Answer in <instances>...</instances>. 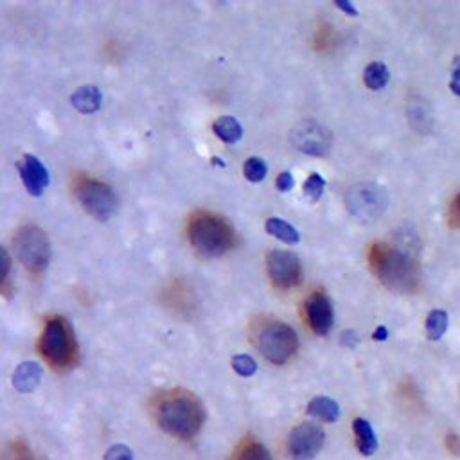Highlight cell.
Listing matches in <instances>:
<instances>
[{"instance_id":"5bb4252c","label":"cell","mask_w":460,"mask_h":460,"mask_svg":"<svg viewBox=\"0 0 460 460\" xmlns=\"http://www.w3.org/2000/svg\"><path fill=\"white\" fill-rule=\"evenodd\" d=\"M42 367L36 362H24L15 369L13 387L18 392H33L42 381Z\"/></svg>"},{"instance_id":"ffe728a7","label":"cell","mask_w":460,"mask_h":460,"mask_svg":"<svg viewBox=\"0 0 460 460\" xmlns=\"http://www.w3.org/2000/svg\"><path fill=\"white\" fill-rule=\"evenodd\" d=\"M390 79V70L381 61H372L363 70V82L369 90H383Z\"/></svg>"},{"instance_id":"ba28073f","label":"cell","mask_w":460,"mask_h":460,"mask_svg":"<svg viewBox=\"0 0 460 460\" xmlns=\"http://www.w3.org/2000/svg\"><path fill=\"white\" fill-rule=\"evenodd\" d=\"M325 434L319 424L302 422L293 428L288 437V457L291 460H313L324 447Z\"/></svg>"},{"instance_id":"277c9868","label":"cell","mask_w":460,"mask_h":460,"mask_svg":"<svg viewBox=\"0 0 460 460\" xmlns=\"http://www.w3.org/2000/svg\"><path fill=\"white\" fill-rule=\"evenodd\" d=\"M256 345L264 358L272 363H286L297 353V332L284 322L268 320L256 331Z\"/></svg>"},{"instance_id":"4dcf8cb0","label":"cell","mask_w":460,"mask_h":460,"mask_svg":"<svg viewBox=\"0 0 460 460\" xmlns=\"http://www.w3.org/2000/svg\"><path fill=\"white\" fill-rule=\"evenodd\" d=\"M340 344L344 345V347H356V345L360 344V337L356 335V331H353V329H347L345 332H342Z\"/></svg>"},{"instance_id":"30bf717a","label":"cell","mask_w":460,"mask_h":460,"mask_svg":"<svg viewBox=\"0 0 460 460\" xmlns=\"http://www.w3.org/2000/svg\"><path fill=\"white\" fill-rule=\"evenodd\" d=\"M291 142L302 153L319 157V155L328 153V149L331 148V133L328 132V128L320 126L319 123L306 121V123L298 124L297 128L293 130Z\"/></svg>"},{"instance_id":"e575fe53","label":"cell","mask_w":460,"mask_h":460,"mask_svg":"<svg viewBox=\"0 0 460 460\" xmlns=\"http://www.w3.org/2000/svg\"><path fill=\"white\" fill-rule=\"evenodd\" d=\"M453 216L457 217V222L460 223V192L457 194L455 198V204H453Z\"/></svg>"},{"instance_id":"7a4b0ae2","label":"cell","mask_w":460,"mask_h":460,"mask_svg":"<svg viewBox=\"0 0 460 460\" xmlns=\"http://www.w3.org/2000/svg\"><path fill=\"white\" fill-rule=\"evenodd\" d=\"M155 415L164 431L182 440L192 439L200 431L205 417L200 403L185 392H175L164 397L157 405Z\"/></svg>"},{"instance_id":"8fae6325","label":"cell","mask_w":460,"mask_h":460,"mask_svg":"<svg viewBox=\"0 0 460 460\" xmlns=\"http://www.w3.org/2000/svg\"><path fill=\"white\" fill-rule=\"evenodd\" d=\"M351 213L358 217H376L387 205V197L378 185H354L347 194Z\"/></svg>"},{"instance_id":"2e32d148","label":"cell","mask_w":460,"mask_h":460,"mask_svg":"<svg viewBox=\"0 0 460 460\" xmlns=\"http://www.w3.org/2000/svg\"><path fill=\"white\" fill-rule=\"evenodd\" d=\"M353 431L356 437V446L358 452L365 457H371L378 452V437H376L374 428L367 419L356 417L353 421Z\"/></svg>"},{"instance_id":"f546056e","label":"cell","mask_w":460,"mask_h":460,"mask_svg":"<svg viewBox=\"0 0 460 460\" xmlns=\"http://www.w3.org/2000/svg\"><path fill=\"white\" fill-rule=\"evenodd\" d=\"M446 444V450L452 453L453 457H460V437L457 434H450L444 440Z\"/></svg>"},{"instance_id":"cb8c5ba5","label":"cell","mask_w":460,"mask_h":460,"mask_svg":"<svg viewBox=\"0 0 460 460\" xmlns=\"http://www.w3.org/2000/svg\"><path fill=\"white\" fill-rule=\"evenodd\" d=\"M2 460H40L36 453L27 446L24 440H17V443L9 444L4 450Z\"/></svg>"},{"instance_id":"8992f818","label":"cell","mask_w":460,"mask_h":460,"mask_svg":"<svg viewBox=\"0 0 460 460\" xmlns=\"http://www.w3.org/2000/svg\"><path fill=\"white\" fill-rule=\"evenodd\" d=\"M13 248L18 261L29 272L40 273L47 268L51 261V241L40 227H22L13 239Z\"/></svg>"},{"instance_id":"484cf974","label":"cell","mask_w":460,"mask_h":460,"mask_svg":"<svg viewBox=\"0 0 460 460\" xmlns=\"http://www.w3.org/2000/svg\"><path fill=\"white\" fill-rule=\"evenodd\" d=\"M232 369L243 378H250L257 372V362L248 354H236L232 358Z\"/></svg>"},{"instance_id":"3957f363","label":"cell","mask_w":460,"mask_h":460,"mask_svg":"<svg viewBox=\"0 0 460 460\" xmlns=\"http://www.w3.org/2000/svg\"><path fill=\"white\" fill-rule=\"evenodd\" d=\"M189 238L192 247L207 257L223 256L234 247L236 236L232 227L222 217L201 214L192 220L189 227Z\"/></svg>"},{"instance_id":"4316f807","label":"cell","mask_w":460,"mask_h":460,"mask_svg":"<svg viewBox=\"0 0 460 460\" xmlns=\"http://www.w3.org/2000/svg\"><path fill=\"white\" fill-rule=\"evenodd\" d=\"M105 460H133V453L128 446L124 444H114V446L105 453Z\"/></svg>"},{"instance_id":"7c38bea8","label":"cell","mask_w":460,"mask_h":460,"mask_svg":"<svg viewBox=\"0 0 460 460\" xmlns=\"http://www.w3.org/2000/svg\"><path fill=\"white\" fill-rule=\"evenodd\" d=\"M307 322L316 335H328L335 324V313L329 297L322 291H315L306 298Z\"/></svg>"},{"instance_id":"ac0fdd59","label":"cell","mask_w":460,"mask_h":460,"mask_svg":"<svg viewBox=\"0 0 460 460\" xmlns=\"http://www.w3.org/2000/svg\"><path fill=\"white\" fill-rule=\"evenodd\" d=\"M213 132L220 141L227 142V144H234V142L241 141L243 137V126L239 124L238 119L234 117H220L214 121Z\"/></svg>"},{"instance_id":"1f68e13d","label":"cell","mask_w":460,"mask_h":460,"mask_svg":"<svg viewBox=\"0 0 460 460\" xmlns=\"http://www.w3.org/2000/svg\"><path fill=\"white\" fill-rule=\"evenodd\" d=\"M9 268H11V259H9L8 252L0 247V281H4L8 277Z\"/></svg>"},{"instance_id":"d6a6232c","label":"cell","mask_w":460,"mask_h":460,"mask_svg":"<svg viewBox=\"0 0 460 460\" xmlns=\"http://www.w3.org/2000/svg\"><path fill=\"white\" fill-rule=\"evenodd\" d=\"M337 8L340 9V11H344L345 15H349V17H358V9H356V6H354L353 2H349V0H338Z\"/></svg>"},{"instance_id":"83f0119b","label":"cell","mask_w":460,"mask_h":460,"mask_svg":"<svg viewBox=\"0 0 460 460\" xmlns=\"http://www.w3.org/2000/svg\"><path fill=\"white\" fill-rule=\"evenodd\" d=\"M450 89L455 95L460 98V56H457L453 61V70H452V82H450Z\"/></svg>"},{"instance_id":"d6986e66","label":"cell","mask_w":460,"mask_h":460,"mask_svg":"<svg viewBox=\"0 0 460 460\" xmlns=\"http://www.w3.org/2000/svg\"><path fill=\"white\" fill-rule=\"evenodd\" d=\"M264 229H266V232H268L270 236L281 239L282 243L297 245L298 241H300L298 230L288 222H284V220H279V217H270V220H266Z\"/></svg>"},{"instance_id":"9a60e30c","label":"cell","mask_w":460,"mask_h":460,"mask_svg":"<svg viewBox=\"0 0 460 460\" xmlns=\"http://www.w3.org/2000/svg\"><path fill=\"white\" fill-rule=\"evenodd\" d=\"M70 102L77 112L82 114H94L101 108L102 102V94L101 90L95 85H85L79 86V89L70 95Z\"/></svg>"},{"instance_id":"7402d4cb","label":"cell","mask_w":460,"mask_h":460,"mask_svg":"<svg viewBox=\"0 0 460 460\" xmlns=\"http://www.w3.org/2000/svg\"><path fill=\"white\" fill-rule=\"evenodd\" d=\"M447 325H450V316L443 309H434L427 316V337L430 340L437 342L446 335Z\"/></svg>"},{"instance_id":"603a6c76","label":"cell","mask_w":460,"mask_h":460,"mask_svg":"<svg viewBox=\"0 0 460 460\" xmlns=\"http://www.w3.org/2000/svg\"><path fill=\"white\" fill-rule=\"evenodd\" d=\"M243 173L248 182H263V180L266 178V175H268V166H266L263 158L250 157L247 162H245Z\"/></svg>"},{"instance_id":"4fadbf2b","label":"cell","mask_w":460,"mask_h":460,"mask_svg":"<svg viewBox=\"0 0 460 460\" xmlns=\"http://www.w3.org/2000/svg\"><path fill=\"white\" fill-rule=\"evenodd\" d=\"M18 173L31 197H42L49 185V171L34 155H24L18 162Z\"/></svg>"},{"instance_id":"836d02e7","label":"cell","mask_w":460,"mask_h":460,"mask_svg":"<svg viewBox=\"0 0 460 460\" xmlns=\"http://www.w3.org/2000/svg\"><path fill=\"white\" fill-rule=\"evenodd\" d=\"M372 338H374L376 342H385L388 338V329L385 328V325H379V328H376V331L372 332Z\"/></svg>"},{"instance_id":"44dd1931","label":"cell","mask_w":460,"mask_h":460,"mask_svg":"<svg viewBox=\"0 0 460 460\" xmlns=\"http://www.w3.org/2000/svg\"><path fill=\"white\" fill-rule=\"evenodd\" d=\"M232 460H273L266 446L254 439H248L241 443L236 450Z\"/></svg>"},{"instance_id":"6da1fadb","label":"cell","mask_w":460,"mask_h":460,"mask_svg":"<svg viewBox=\"0 0 460 460\" xmlns=\"http://www.w3.org/2000/svg\"><path fill=\"white\" fill-rule=\"evenodd\" d=\"M371 266L374 273L390 290L415 291L421 284V270L406 248L387 247L376 243L371 248Z\"/></svg>"},{"instance_id":"e0dca14e","label":"cell","mask_w":460,"mask_h":460,"mask_svg":"<svg viewBox=\"0 0 460 460\" xmlns=\"http://www.w3.org/2000/svg\"><path fill=\"white\" fill-rule=\"evenodd\" d=\"M306 412L316 419H322L325 422H335L340 417V406L335 399L325 396H316L309 401Z\"/></svg>"},{"instance_id":"52a82bcc","label":"cell","mask_w":460,"mask_h":460,"mask_svg":"<svg viewBox=\"0 0 460 460\" xmlns=\"http://www.w3.org/2000/svg\"><path fill=\"white\" fill-rule=\"evenodd\" d=\"M77 198L82 201L83 209L101 222L110 220L119 207L114 189L99 180H83L77 185Z\"/></svg>"},{"instance_id":"9c48e42d","label":"cell","mask_w":460,"mask_h":460,"mask_svg":"<svg viewBox=\"0 0 460 460\" xmlns=\"http://www.w3.org/2000/svg\"><path fill=\"white\" fill-rule=\"evenodd\" d=\"M266 268L272 282L282 290H290L302 279V266L295 254L288 250H273L268 254Z\"/></svg>"},{"instance_id":"d4e9b609","label":"cell","mask_w":460,"mask_h":460,"mask_svg":"<svg viewBox=\"0 0 460 460\" xmlns=\"http://www.w3.org/2000/svg\"><path fill=\"white\" fill-rule=\"evenodd\" d=\"M325 180L319 175V173H312L304 182V194L312 201H319L324 194Z\"/></svg>"},{"instance_id":"5b68a950","label":"cell","mask_w":460,"mask_h":460,"mask_svg":"<svg viewBox=\"0 0 460 460\" xmlns=\"http://www.w3.org/2000/svg\"><path fill=\"white\" fill-rule=\"evenodd\" d=\"M40 353L58 369H67L76 362V340L63 319L54 316L45 324L40 338Z\"/></svg>"},{"instance_id":"f1b7e54d","label":"cell","mask_w":460,"mask_h":460,"mask_svg":"<svg viewBox=\"0 0 460 460\" xmlns=\"http://www.w3.org/2000/svg\"><path fill=\"white\" fill-rule=\"evenodd\" d=\"M295 185L293 175H291L290 171H282L281 175L277 176V189L281 192H290Z\"/></svg>"}]
</instances>
